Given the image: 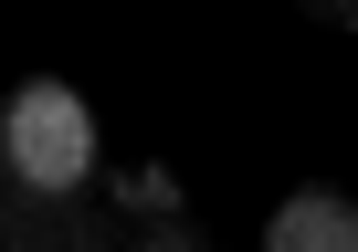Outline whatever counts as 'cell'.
<instances>
[{
  "label": "cell",
  "mask_w": 358,
  "mask_h": 252,
  "mask_svg": "<svg viewBox=\"0 0 358 252\" xmlns=\"http://www.w3.org/2000/svg\"><path fill=\"white\" fill-rule=\"evenodd\" d=\"M127 252H211L190 210H169V221H127Z\"/></svg>",
  "instance_id": "cell-5"
},
{
  "label": "cell",
  "mask_w": 358,
  "mask_h": 252,
  "mask_svg": "<svg viewBox=\"0 0 358 252\" xmlns=\"http://www.w3.org/2000/svg\"><path fill=\"white\" fill-rule=\"evenodd\" d=\"M0 158H11L22 189H85L95 179V116H85V95L53 84V74H32L11 95V116H0Z\"/></svg>",
  "instance_id": "cell-1"
},
{
  "label": "cell",
  "mask_w": 358,
  "mask_h": 252,
  "mask_svg": "<svg viewBox=\"0 0 358 252\" xmlns=\"http://www.w3.org/2000/svg\"><path fill=\"white\" fill-rule=\"evenodd\" d=\"M264 252H358V210L337 189H295L274 221H264Z\"/></svg>",
  "instance_id": "cell-3"
},
{
  "label": "cell",
  "mask_w": 358,
  "mask_h": 252,
  "mask_svg": "<svg viewBox=\"0 0 358 252\" xmlns=\"http://www.w3.org/2000/svg\"><path fill=\"white\" fill-rule=\"evenodd\" d=\"M116 210H127V221H169V210H179V179H169V168H116Z\"/></svg>",
  "instance_id": "cell-4"
},
{
  "label": "cell",
  "mask_w": 358,
  "mask_h": 252,
  "mask_svg": "<svg viewBox=\"0 0 358 252\" xmlns=\"http://www.w3.org/2000/svg\"><path fill=\"white\" fill-rule=\"evenodd\" d=\"M0 252H127V210L85 189H0Z\"/></svg>",
  "instance_id": "cell-2"
}]
</instances>
